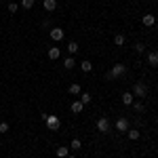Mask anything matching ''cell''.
<instances>
[{
  "instance_id": "3",
  "label": "cell",
  "mask_w": 158,
  "mask_h": 158,
  "mask_svg": "<svg viewBox=\"0 0 158 158\" xmlns=\"http://www.w3.org/2000/svg\"><path fill=\"white\" fill-rule=\"evenodd\" d=\"M110 74H112V78H118V76H124L127 74V65L124 63H116L112 70H110Z\"/></svg>"
},
{
  "instance_id": "6",
  "label": "cell",
  "mask_w": 158,
  "mask_h": 158,
  "mask_svg": "<svg viewBox=\"0 0 158 158\" xmlns=\"http://www.w3.org/2000/svg\"><path fill=\"white\" fill-rule=\"evenodd\" d=\"M51 40H55V42L63 40V30H61V27H53V30H51Z\"/></svg>"
},
{
  "instance_id": "22",
  "label": "cell",
  "mask_w": 158,
  "mask_h": 158,
  "mask_svg": "<svg viewBox=\"0 0 158 158\" xmlns=\"http://www.w3.org/2000/svg\"><path fill=\"white\" fill-rule=\"evenodd\" d=\"M131 106H133V108L137 110V112H143V103H141V101H133Z\"/></svg>"
},
{
  "instance_id": "20",
  "label": "cell",
  "mask_w": 158,
  "mask_h": 158,
  "mask_svg": "<svg viewBox=\"0 0 158 158\" xmlns=\"http://www.w3.org/2000/svg\"><path fill=\"white\" fill-rule=\"evenodd\" d=\"M91 99H93V97H91L89 93H80V101H82L85 106H86V103H91Z\"/></svg>"
},
{
  "instance_id": "19",
  "label": "cell",
  "mask_w": 158,
  "mask_h": 158,
  "mask_svg": "<svg viewBox=\"0 0 158 158\" xmlns=\"http://www.w3.org/2000/svg\"><path fill=\"white\" fill-rule=\"evenodd\" d=\"M21 6H23L25 11H30V9L34 6V0H21Z\"/></svg>"
},
{
  "instance_id": "23",
  "label": "cell",
  "mask_w": 158,
  "mask_h": 158,
  "mask_svg": "<svg viewBox=\"0 0 158 158\" xmlns=\"http://www.w3.org/2000/svg\"><path fill=\"white\" fill-rule=\"evenodd\" d=\"M68 51H70V53H76V51H78V42H70V44H68Z\"/></svg>"
},
{
  "instance_id": "5",
  "label": "cell",
  "mask_w": 158,
  "mask_h": 158,
  "mask_svg": "<svg viewBox=\"0 0 158 158\" xmlns=\"http://www.w3.org/2000/svg\"><path fill=\"white\" fill-rule=\"evenodd\" d=\"M116 131H118V133H127V131H129V120H127V118H118V120H116Z\"/></svg>"
},
{
  "instance_id": "24",
  "label": "cell",
  "mask_w": 158,
  "mask_h": 158,
  "mask_svg": "<svg viewBox=\"0 0 158 158\" xmlns=\"http://www.w3.org/2000/svg\"><path fill=\"white\" fill-rule=\"evenodd\" d=\"M0 133H9V124L6 122H0Z\"/></svg>"
},
{
  "instance_id": "12",
  "label": "cell",
  "mask_w": 158,
  "mask_h": 158,
  "mask_svg": "<svg viewBox=\"0 0 158 158\" xmlns=\"http://www.w3.org/2000/svg\"><path fill=\"white\" fill-rule=\"evenodd\" d=\"M68 93H70V95H80V93H82V89H80V85H76V82H74V85H70Z\"/></svg>"
},
{
  "instance_id": "15",
  "label": "cell",
  "mask_w": 158,
  "mask_h": 158,
  "mask_svg": "<svg viewBox=\"0 0 158 158\" xmlns=\"http://www.w3.org/2000/svg\"><path fill=\"white\" fill-rule=\"evenodd\" d=\"M124 42H127V38H124V34H116V36H114V44H116V47H122Z\"/></svg>"
},
{
  "instance_id": "4",
  "label": "cell",
  "mask_w": 158,
  "mask_h": 158,
  "mask_svg": "<svg viewBox=\"0 0 158 158\" xmlns=\"http://www.w3.org/2000/svg\"><path fill=\"white\" fill-rule=\"evenodd\" d=\"M97 131H101V133H110V120L106 118V116H101L97 120Z\"/></svg>"
},
{
  "instance_id": "11",
  "label": "cell",
  "mask_w": 158,
  "mask_h": 158,
  "mask_svg": "<svg viewBox=\"0 0 158 158\" xmlns=\"http://www.w3.org/2000/svg\"><path fill=\"white\" fill-rule=\"evenodd\" d=\"M82 110H85V103H82L80 99H78V101H74V103H72V114H80Z\"/></svg>"
},
{
  "instance_id": "17",
  "label": "cell",
  "mask_w": 158,
  "mask_h": 158,
  "mask_svg": "<svg viewBox=\"0 0 158 158\" xmlns=\"http://www.w3.org/2000/svg\"><path fill=\"white\" fill-rule=\"evenodd\" d=\"M49 59H59V49L57 47H51L49 49Z\"/></svg>"
},
{
  "instance_id": "25",
  "label": "cell",
  "mask_w": 158,
  "mask_h": 158,
  "mask_svg": "<svg viewBox=\"0 0 158 158\" xmlns=\"http://www.w3.org/2000/svg\"><path fill=\"white\" fill-rule=\"evenodd\" d=\"M9 13H17V4H15V2L9 4Z\"/></svg>"
},
{
  "instance_id": "27",
  "label": "cell",
  "mask_w": 158,
  "mask_h": 158,
  "mask_svg": "<svg viewBox=\"0 0 158 158\" xmlns=\"http://www.w3.org/2000/svg\"><path fill=\"white\" fill-rule=\"evenodd\" d=\"M65 158H76V156H65Z\"/></svg>"
},
{
  "instance_id": "9",
  "label": "cell",
  "mask_w": 158,
  "mask_h": 158,
  "mask_svg": "<svg viewBox=\"0 0 158 158\" xmlns=\"http://www.w3.org/2000/svg\"><path fill=\"white\" fill-rule=\"evenodd\" d=\"M148 63H150L152 68H156V65H158V53H156V51H150V53H148Z\"/></svg>"
},
{
  "instance_id": "26",
  "label": "cell",
  "mask_w": 158,
  "mask_h": 158,
  "mask_svg": "<svg viewBox=\"0 0 158 158\" xmlns=\"http://www.w3.org/2000/svg\"><path fill=\"white\" fill-rule=\"evenodd\" d=\"M135 49L139 51V53H143V51H146V44H141V42H139V44H135Z\"/></svg>"
},
{
  "instance_id": "7",
  "label": "cell",
  "mask_w": 158,
  "mask_h": 158,
  "mask_svg": "<svg viewBox=\"0 0 158 158\" xmlns=\"http://www.w3.org/2000/svg\"><path fill=\"white\" fill-rule=\"evenodd\" d=\"M42 6H44L47 13H53L57 9V0H42Z\"/></svg>"
},
{
  "instance_id": "2",
  "label": "cell",
  "mask_w": 158,
  "mask_h": 158,
  "mask_svg": "<svg viewBox=\"0 0 158 158\" xmlns=\"http://www.w3.org/2000/svg\"><path fill=\"white\" fill-rule=\"evenodd\" d=\"M131 93H133L135 97H146V95H148V86H146V82H135V85H133V91H131Z\"/></svg>"
},
{
  "instance_id": "16",
  "label": "cell",
  "mask_w": 158,
  "mask_h": 158,
  "mask_svg": "<svg viewBox=\"0 0 158 158\" xmlns=\"http://www.w3.org/2000/svg\"><path fill=\"white\" fill-rule=\"evenodd\" d=\"M80 70H82V72H91V70H93V63H91V61H80Z\"/></svg>"
},
{
  "instance_id": "21",
  "label": "cell",
  "mask_w": 158,
  "mask_h": 158,
  "mask_svg": "<svg viewBox=\"0 0 158 158\" xmlns=\"http://www.w3.org/2000/svg\"><path fill=\"white\" fill-rule=\"evenodd\" d=\"M57 156H59V158H65V156H68V148H63V146L57 148Z\"/></svg>"
},
{
  "instance_id": "10",
  "label": "cell",
  "mask_w": 158,
  "mask_h": 158,
  "mask_svg": "<svg viewBox=\"0 0 158 158\" xmlns=\"http://www.w3.org/2000/svg\"><path fill=\"white\" fill-rule=\"evenodd\" d=\"M133 101H135V95L131 93V91H127V93H122V103H124V106H131Z\"/></svg>"
},
{
  "instance_id": "18",
  "label": "cell",
  "mask_w": 158,
  "mask_h": 158,
  "mask_svg": "<svg viewBox=\"0 0 158 158\" xmlns=\"http://www.w3.org/2000/svg\"><path fill=\"white\" fill-rule=\"evenodd\" d=\"M70 148L78 152V150H82V141H80V139H72V143H70Z\"/></svg>"
},
{
  "instance_id": "8",
  "label": "cell",
  "mask_w": 158,
  "mask_h": 158,
  "mask_svg": "<svg viewBox=\"0 0 158 158\" xmlns=\"http://www.w3.org/2000/svg\"><path fill=\"white\" fill-rule=\"evenodd\" d=\"M141 21H143V25H146V27H152V25L156 23V17H154V15H152V13H146V15H143V19H141Z\"/></svg>"
},
{
  "instance_id": "1",
  "label": "cell",
  "mask_w": 158,
  "mask_h": 158,
  "mask_svg": "<svg viewBox=\"0 0 158 158\" xmlns=\"http://www.w3.org/2000/svg\"><path fill=\"white\" fill-rule=\"evenodd\" d=\"M44 122H47V127H49L51 131H59V127H61V120L55 116V114H47V118H44Z\"/></svg>"
},
{
  "instance_id": "14",
  "label": "cell",
  "mask_w": 158,
  "mask_h": 158,
  "mask_svg": "<svg viewBox=\"0 0 158 158\" xmlns=\"http://www.w3.org/2000/svg\"><path fill=\"white\" fill-rule=\"evenodd\" d=\"M74 65H76V59H74V57H65V61H63V68H65V70H72Z\"/></svg>"
},
{
  "instance_id": "13",
  "label": "cell",
  "mask_w": 158,
  "mask_h": 158,
  "mask_svg": "<svg viewBox=\"0 0 158 158\" xmlns=\"http://www.w3.org/2000/svg\"><path fill=\"white\" fill-rule=\"evenodd\" d=\"M139 131H137V129H129V131H127V137H129V139H131V141H135V139H139Z\"/></svg>"
}]
</instances>
